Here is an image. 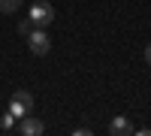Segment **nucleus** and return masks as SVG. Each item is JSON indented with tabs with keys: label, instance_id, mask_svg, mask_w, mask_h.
I'll return each mask as SVG.
<instances>
[{
	"label": "nucleus",
	"instance_id": "nucleus-1",
	"mask_svg": "<svg viewBox=\"0 0 151 136\" xmlns=\"http://www.w3.org/2000/svg\"><path fill=\"white\" fill-rule=\"evenodd\" d=\"M27 18H30L33 27H48V24L55 21V9H52V3H45V0H36L30 6V12H27Z\"/></svg>",
	"mask_w": 151,
	"mask_h": 136
},
{
	"label": "nucleus",
	"instance_id": "nucleus-2",
	"mask_svg": "<svg viewBox=\"0 0 151 136\" xmlns=\"http://www.w3.org/2000/svg\"><path fill=\"white\" fill-rule=\"evenodd\" d=\"M6 109H9V112L15 115V118H24V115H30V112H33V94H30V91H15Z\"/></svg>",
	"mask_w": 151,
	"mask_h": 136
},
{
	"label": "nucleus",
	"instance_id": "nucleus-3",
	"mask_svg": "<svg viewBox=\"0 0 151 136\" xmlns=\"http://www.w3.org/2000/svg\"><path fill=\"white\" fill-rule=\"evenodd\" d=\"M27 45H30V52H33V55H48L52 40H48L45 27H33V30L27 33Z\"/></svg>",
	"mask_w": 151,
	"mask_h": 136
},
{
	"label": "nucleus",
	"instance_id": "nucleus-4",
	"mask_svg": "<svg viewBox=\"0 0 151 136\" xmlns=\"http://www.w3.org/2000/svg\"><path fill=\"white\" fill-rule=\"evenodd\" d=\"M18 133L21 136H42L45 133V124L40 118H33V115H24V118H18Z\"/></svg>",
	"mask_w": 151,
	"mask_h": 136
},
{
	"label": "nucleus",
	"instance_id": "nucleus-5",
	"mask_svg": "<svg viewBox=\"0 0 151 136\" xmlns=\"http://www.w3.org/2000/svg\"><path fill=\"white\" fill-rule=\"evenodd\" d=\"M133 130H136V127H133L124 115L112 118V124H109V133H112V136H127V133H133Z\"/></svg>",
	"mask_w": 151,
	"mask_h": 136
},
{
	"label": "nucleus",
	"instance_id": "nucleus-6",
	"mask_svg": "<svg viewBox=\"0 0 151 136\" xmlns=\"http://www.w3.org/2000/svg\"><path fill=\"white\" fill-rule=\"evenodd\" d=\"M18 6H21V0H0V12L3 15H15Z\"/></svg>",
	"mask_w": 151,
	"mask_h": 136
},
{
	"label": "nucleus",
	"instance_id": "nucleus-7",
	"mask_svg": "<svg viewBox=\"0 0 151 136\" xmlns=\"http://www.w3.org/2000/svg\"><path fill=\"white\" fill-rule=\"evenodd\" d=\"M12 124H15V115H12V112H9V109H6V112H3V115H0V130H3V133H6V130H12Z\"/></svg>",
	"mask_w": 151,
	"mask_h": 136
},
{
	"label": "nucleus",
	"instance_id": "nucleus-8",
	"mask_svg": "<svg viewBox=\"0 0 151 136\" xmlns=\"http://www.w3.org/2000/svg\"><path fill=\"white\" fill-rule=\"evenodd\" d=\"M30 30H33V24H30V18H24V21H18V33H21V36H27Z\"/></svg>",
	"mask_w": 151,
	"mask_h": 136
},
{
	"label": "nucleus",
	"instance_id": "nucleus-9",
	"mask_svg": "<svg viewBox=\"0 0 151 136\" xmlns=\"http://www.w3.org/2000/svg\"><path fill=\"white\" fill-rule=\"evenodd\" d=\"M73 133H76V136H91V127H76Z\"/></svg>",
	"mask_w": 151,
	"mask_h": 136
},
{
	"label": "nucleus",
	"instance_id": "nucleus-10",
	"mask_svg": "<svg viewBox=\"0 0 151 136\" xmlns=\"http://www.w3.org/2000/svg\"><path fill=\"white\" fill-rule=\"evenodd\" d=\"M133 133H139V136H151V127H142V130H133Z\"/></svg>",
	"mask_w": 151,
	"mask_h": 136
},
{
	"label": "nucleus",
	"instance_id": "nucleus-11",
	"mask_svg": "<svg viewBox=\"0 0 151 136\" xmlns=\"http://www.w3.org/2000/svg\"><path fill=\"white\" fill-rule=\"evenodd\" d=\"M145 60H148V64H151V42L145 45Z\"/></svg>",
	"mask_w": 151,
	"mask_h": 136
}]
</instances>
